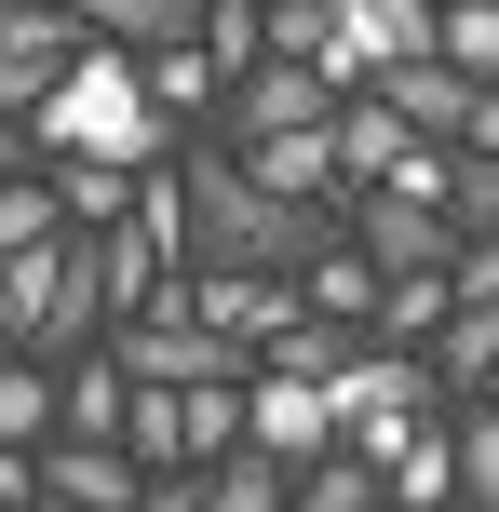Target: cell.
Here are the masks:
<instances>
[{
    "label": "cell",
    "mask_w": 499,
    "mask_h": 512,
    "mask_svg": "<svg viewBox=\"0 0 499 512\" xmlns=\"http://www.w3.org/2000/svg\"><path fill=\"white\" fill-rule=\"evenodd\" d=\"M176 189H189V270H257V283H297L324 243H338V216L270 203V189L243 176L230 149H176Z\"/></svg>",
    "instance_id": "cell-1"
},
{
    "label": "cell",
    "mask_w": 499,
    "mask_h": 512,
    "mask_svg": "<svg viewBox=\"0 0 499 512\" xmlns=\"http://www.w3.org/2000/svg\"><path fill=\"white\" fill-rule=\"evenodd\" d=\"M27 135H41V162H108V176H162V162H176L149 81H135V54H108V41L41 95V122H27Z\"/></svg>",
    "instance_id": "cell-2"
},
{
    "label": "cell",
    "mask_w": 499,
    "mask_h": 512,
    "mask_svg": "<svg viewBox=\"0 0 499 512\" xmlns=\"http://www.w3.org/2000/svg\"><path fill=\"white\" fill-rule=\"evenodd\" d=\"M324 405H338V445H351V459L392 472V445L419 432V418H446V391H432V364H419V351H378V337H365V351L324 378Z\"/></svg>",
    "instance_id": "cell-3"
},
{
    "label": "cell",
    "mask_w": 499,
    "mask_h": 512,
    "mask_svg": "<svg viewBox=\"0 0 499 512\" xmlns=\"http://www.w3.org/2000/svg\"><path fill=\"white\" fill-rule=\"evenodd\" d=\"M216 135H230V149H284V135H338V81H324V68H284V54H270V68L243 81V95H216Z\"/></svg>",
    "instance_id": "cell-4"
},
{
    "label": "cell",
    "mask_w": 499,
    "mask_h": 512,
    "mask_svg": "<svg viewBox=\"0 0 499 512\" xmlns=\"http://www.w3.org/2000/svg\"><path fill=\"white\" fill-rule=\"evenodd\" d=\"M176 310L203 337H230V351H284V324H297V283H257V270H176Z\"/></svg>",
    "instance_id": "cell-5"
},
{
    "label": "cell",
    "mask_w": 499,
    "mask_h": 512,
    "mask_svg": "<svg viewBox=\"0 0 499 512\" xmlns=\"http://www.w3.org/2000/svg\"><path fill=\"white\" fill-rule=\"evenodd\" d=\"M378 108H392L419 149H473V108H486V81H459L446 54H419V68H392L378 81Z\"/></svg>",
    "instance_id": "cell-6"
},
{
    "label": "cell",
    "mask_w": 499,
    "mask_h": 512,
    "mask_svg": "<svg viewBox=\"0 0 499 512\" xmlns=\"http://www.w3.org/2000/svg\"><path fill=\"white\" fill-rule=\"evenodd\" d=\"M243 432H257V459H284V472L338 459V405H324L311 378H257L243 391Z\"/></svg>",
    "instance_id": "cell-7"
},
{
    "label": "cell",
    "mask_w": 499,
    "mask_h": 512,
    "mask_svg": "<svg viewBox=\"0 0 499 512\" xmlns=\"http://www.w3.org/2000/svg\"><path fill=\"white\" fill-rule=\"evenodd\" d=\"M338 230H351V243L378 256V283H419V270H459V230H446V216H405V203H351Z\"/></svg>",
    "instance_id": "cell-8"
},
{
    "label": "cell",
    "mask_w": 499,
    "mask_h": 512,
    "mask_svg": "<svg viewBox=\"0 0 499 512\" xmlns=\"http://www.w3.org/2000/svg\"><path fill=\"white\" fill-rule=\"evenodd\" d=\"M162 472L135 459V445H54L41 459V499H68V512H135Z\"/></svg>",
    "instance_id": "cell-9"
},
{
    "label": "cell",
    "mask_w": 499,
    "mask_h": 512,
    "mask_svg": "<svg viewBox=\"0 0 499 512\" xmlns=\"http://www.w3.org/2000/svg\"><path fill=\"white\" fill-rule=\"evenodd\" d=\"M0 54L27 68V95H54V81L95 54V27H81V0H68V14H54V0H0Z\"/></svg>",
    "instance_id": "cell-10"
},
{
    "label": "cell",
    "mask_w": 499,
    "mask_h": 512,
    "mask_svg": "<svg viewBox=\"0 0 499 512\" xmlns=\"http://www.w3.org/2000/svg\"><path fill=\"white\" fill-rule=\"evenodd\" d=\"M297 310H311V324H338V337H378V256L338 230L311 270H297Z\"/></svg>",
    "instance_id": "cell-11"
},
{
    "label": "cell",
    "mask_w": 499,
    "mask_h": 512,
    "mask_svg": "<svg viewBox=\"0 0 499 512\" xmlns=\"http://www.w3.org/2000/svg\"><path fill=\"white\" fill-rule=\"evenodd\" d=\"M378 499L392 512H459V418H419L392 445V472H378Z\"/></svg>",
    "instance_id": "cell-12"
},
{
    "label": "cell",
    "mask_w": 499,
    "mask_h": 512,
    "mask_svg": "<svg viewBox=\"0 0 499 512\" xmlns=\"http://www.w3.org/2000/svg\"><path fill=\"white\" fill-rule=\"evenodd\" d=\"M54 391H68V432H54V445H122V432H135V378H122L108 351L54 364Z\"/></svg>",
    "instance_id": "cell-13"
},
{
    "label": "cell",
    "mask_w": 499,
    "mask_h": 512,
    "mask_svg": "<svg viewBox=\"0 0 499 512\" xmlns=\"http://www.w3.org/2000/svg\"><path fill=\"white\" fill-rule=\"evenodd\" d=\"M54 432H68V391H54V364L0 351V445H14V459H54Z\"/></svg>",
    "instance_id": "cell-14"
},
{
    "label": "cell",
    "mask_w": 499,
    "mask_h": 512,
    "mask_svg": "<svg viewBox=\"0 0 499 512\" xmlns=\"http://www.w3.org/2000/svg\"><path fill=\"white\" fill-rule=\"evenodd\" d=\"M405 149H419V135H405L378 95H351V108H338V189H351V203H365V189H392V162H405Z\"/></svg>",
    "instance_id": "cell-15"
},
{
    "label": "cell",
    "mask_w": 499,
    "mask_h": 512,
    "mask_svg": "<svg viewBox=\"0 0 499 512\" xmlns=\"http://www.w3.org/2000/svg\"><path fill=\"white\" fill-rule=\"evenodd\" d=\"M203 68H216V95H243L270 68V0H203Z\"/></svg>",
    "instance_id": "cell-16"
},
{
    "label": "cell",
    "mask_w": 499,
    "mask_h": 512,
    "mask_svg": "<svg viewBox=\"0 0 499 512\" xmlns=\"http://www.w3.org/2000/svg\"><path fill=\"white\" fill-rule=\"evenodd\" d=\"M243 445V391H176V472H230Z\"/></svg>",
    "instance_id": "cell-17"
},
{
    "label": "cell",
    "mask_w": 499,
    "mask_h": 512,
    "mask_svg": "<svg viewBox=\"0 0 499 512\" xmlns=\"http://www.w3.org/2000/svg\"><path fill=\"white\" fill-rule=\"evenodd\" d=\"M135 81H149L162 135H176V122H203V108H216V68H203V41H176V54H135Z\"/></svg>",
    "instance_id": "cell-18"
},
{
    "label": "cell",
    "mask_w": 499,
    "mask_h": 512,
    "mask_svg": "<svg viewBox=\"0 0 499 512\" xmlns=\"http://www.w3.org/2000/svg\"><path fill=\"white\" fill-rule=\"evenodd\" d=\"M41 243H68V203H54V176H27L0 189V256H41Z\"/></svg>",
    "instance_id": "cell-19"
},
{
    "label": "cell",
    "mask_w": 499,
    "mask_h": 512,
    "mask_svg": "<svg viewBox=\"0 0 499 512\" xmlns=\"http://www.w3.org/2000/svg\"><path fill=\"white\" fill-rule=\"evenodd\" d=\"M432 54H446L459 81H499V0H446V41Z\"/></svg>",
    "instance_id": "cell-20"
},
{
    "label": "cell",
    "mask_w": 499,
    "mask_h": 512,
    "mask_svg": "<svg viewBox=\"0 0 499 512\" xmlns=\"http://www.w3.org/2000/svg\"><path fill=\"white\" fill-rule=\"evenodd\" d=\"M297 512H378V459H351V445L311 459V472H297Z\"/></svg>",
    "instance_id": "cell-21"
},
{
    "label": "cell",
    "mask_w": 499,
    "mask_h": 512,
    "mask_svg": "<svg viewBox=\"0 0 499 512\" xmlns=\"http://www.w3.org/2000/svg\"><path fill=\"white\" fill-rule=\"evenodd\" d=\"M270 54L284 68H324L338 54V0H270Z\"/></svg>",
    "instance_id": "cell-22"
},
{
    "label": "cell",
    "mask_w": 499,
    "mask_h": 512,
    "mask_svg": "<svg viewBox=\"0 0 499 512\" xmlns=\"http://www.w3.org/2000/svg\"><path fill=\"white\" fill-rule=\"evenodd\" d=\"M446 283H459V310H499V243H459Z\"/></svg>",
    "instance_id": "cell-23"
},
{
    "label": "cell",
    "mask_w": 499,
    "mask_h": 512,
    "mask_svg": "<svg viewBox=\"0 0 499 512\" xmlns=\"http://www.w3.org/2000/svg\"><path fill=\"white\" fill-rule=\"evenodd\" d=\"M0 512H41V459H14V445H0Z\"/></svg>",
    "instance_id": "cell-24"
},
{
    "label": "cell",
    "mask_w": 499,
    "mask_h": 512,
    "mask_svg": "<svg viewBox=\"0 0 499 512\" xmlns=\"http://www.w3.org/2000/svg\"><path fill=\"white\" fill-rule=\"evenodd\" d=\"M135 512H203V472H162V486L135 499Z\"/></svg>",
    "instance_id": "cell-25"
},
{
    "label": "cell",
    "mask_w": 499,
    "mask_h": 512,
    "mask_svg": "<svg viewBox=\"0 0 499 512\" xmlns=\"http://www.w3.org/2000/svg\"><path fill=\"white\" fill-rule=\"evenodd\" d=\"M459 162H499V81H486V108H473V149Z\"/></svg>",
    "instance_id": "cell-26"
},
{
    "label": "cell",
    "mask_w": 499,
    "mask_h": 512,
    "mask_svg": "<svg viewBox=\"0 0 499 512\" xmlns=\"http://www.w3.org/2000/svg\"><path fill=\"white\" fill-rule=\"evenodd\" d=\"M0 351H14V270H0Z\"/></svg>",
    "instance_id": "cell-27"
},
{
    "label": "cell",
    "mask_w": 499,
    "mask_h": 512,
    "mask_svg": "<svg viewBox=\"0 0 499 512\" xmlns=\"http://www.w3.org/2000/svg\"><path fill=\"white\" fill-rule=\"evenodd\" d=\"M378 512H392V499H378Z\"/></svg>",
    "instance_id": "cell-28"
},
{
    "label": "cell",
    "mask_w": 499,
    "mask_h": 512,
    "mask_svg": "<svg viewBox=\"0 0 499 512\" xmlns=\"http://www.w3.org/2000/svg\"><path fill=\"white\" fill-rule=\"evenodd\" d=\"M486 418H499V405H486Z\"/></svg>",
    "instance_id": "cell-29"
}]
</instances>
